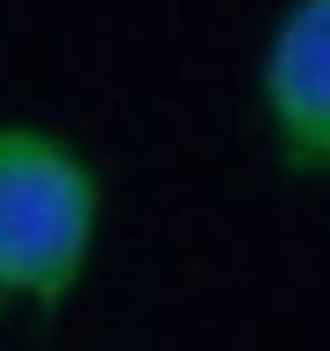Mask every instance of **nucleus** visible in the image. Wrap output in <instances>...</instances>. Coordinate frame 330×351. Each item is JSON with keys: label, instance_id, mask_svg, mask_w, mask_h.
<instances>
[{"label": "nucleus", "instance_id": "obj_2", "mask_svg": "<svg viewBox=\"0 0 330 351\" xmlns=\"http://www.w3.org/2000/svg\"><path fill=\"white\" fill-rule=\"evenodd\" d=\"M266 143L294 180H330V0H287L259 58Z\"/></svg>", "mask_w": 330, "mask_h": 351}, {"label": "nucleus", "instance_id": "obj_1", "mask_svg": "<svg viewBox=\"0 0 330 351\" xmlns=\"http://www.w3.org/2000/svg\"><path fill=\"white\" fill-rule=\"evenodd\" d=\"M101 244V172L43 122H0V301L58 308Z\"/></svg>", "mask_w": 330, "mask_h": 351}]
</instances>
